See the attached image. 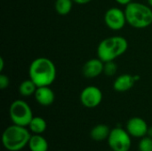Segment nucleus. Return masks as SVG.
<instances>
[{
	"instance_id": "nucleus-1",
	"label": "nucleus",
	"mask_w": 152,
	"mask_h": 151,
	"mask_svg": "<svg viewBox=\"0 0 152 151\" xmlns=\"http://www.w3.org/2000/svg\"><path fill=\"white\" fill-rule=\"evenodd\" d=\"M29 78L39 86H50L56 79L57 71L54 63L48 58L35 59L28 69Z\"/></svg>"
},
{
	"instance_id": "nucleus-2",
	"label": "nucleus",
	"mask_w": 152,
	"mask_h": 151,
	"mask_svg": "<svg viewBox=\"0 0 152 151\" xmlns=\"http://www.w3.org/2000/svg\"><path fill=\"white\" fill-rule=\"evenodd\" d=\"M128 48L127 40L120 36H110L103 39L97 47V56L103 62L115 61L123 55Z\"/></svg>"
},
{
	"instance_id": "nucleus-3",
	"label": "nucleus",
	"mask_w": 152,
	"mask_h": 151,
	"mask_svg": "<svg viewBox=\"0 0 152 151\" xmlns=\"http://www.w3.org/2000/svg\"><path fill=\"white\" fill-rule=\"evenodd\" d=\"M127 23L135 28H146L152 24V9L144 4L131 2L126 5Z\"/></svg>"
},
{
	"instance_id": "nucleus-4",
	"label": "nucleus",
	"mask_w": 152,
	"mask_h": 151,
	"mask_svg": "<svg viewBox=\"0 0 152 151\" xmlns=\"http://www.w3.org/2000/svg\"><path fill=\"white\" fill-rule=\"evenodd\" d=\"M31 134L25 126L17 125L7 127L2 135L4 147L9 151H19L28 145Z\"/></svg>"
},
{
	"instance_id": "nucleus-5",
	"label": "nucleus",
	"mask_w": 152,
	"mask_h": 151,
	"mask_svg": "<svg viewBox=\"0 0 152 151\" xmlns=\"http://www.w3.org/2000/svg\"><path fill=\"white\" fill-rule=\"evenodd\" d=\"M10 118L13 125L28 127L33 118L30 106L24 101L16 100L12 102L9 109Z\"/></svg>"
},
{
	"instance_id": "nucleus-6",
	"label": "nucleus",
	"mask_w": 152,
	"mask_h": 151,
	"mask_svg": "<svg viewBox=\"0 0 152 151\" xmlns=\"http://www.w3.org/2000/svg\"><path fill=\"white\" fill-rule=\"evenodd\" d=\"M108 143L112 151H129L132 145L131 135L126 129L116 127L110 130Z\"/></svg>"
},
{
	"instance_id": "nucleus-7",
	"label": "nucleus",
	"mask_w": 152,
	"mask_h": 151,
	"mask_svg": "<svg viewBox=\"0 0 152 151\" xmlns=\"http://www.w3.org/2000/svg\"><path fill=\"white\" fill-rule=\"evenodd\" d=\"M104 22L106 26L112 30L122 29L126 21L125 11L118 7H111L104 14Z\"/></svg>"
},
{
	"instance_id": "nucleus-8",
	"label": "nucleus",
	"mask_w": 152,
	"mask_h": 151,
	"mask_svg": "<svg viewBox=\"0 0 152 151\" xmlns=\"http://www.w3.org/2000/svg\"><path fill=\"white\" fill-rule=\"evenodd\" d=\"M102 101V93L95 85H89L83 89L80 93V101L82 105L88 109L96 108Z\"/></svg>"
},
{
	"instance_id": "nucleus-9",
	"label": "nucleus",
	"mask_w": 152,
	"mask_h": 151,
	"mask_svg": "<svg viewBox=\"0 0 152 151\" xmlns=\"http://www.w3.org/2000/svg\"><path fill=\"white\" fill-rule=\"evenodd\" d=\"M148 130L149 126L146 121L142 117H132L126 123V131L133 137L142 138L147 135Z\"/></svg>"
},
{
	"instance_id": "nucleus-10",
	"label": "nucleus",
	"mask_w": 152,
	"mask_h": 151,
	"mask_svg": "<svg viewBox=\"0 0 152 151\" xmlns=\"http://www.w3.org/2000/svg\"><path fill=\"white\" fill-rule=\"evenodd\" d=\"M104 62L99 58H94L87 61L82 69L84 77L87 78H94L103 73Z\"/></svg>"
},
{
	"instance_id": "nucleus-11",
	"label": "nucleus",
	"mask_w": 152,
	"mask_h": 151,
	"mask_svg": "<svg viewBox=\"0 0 152 151\" xmlns=\"http://www.w3.org/2000/svg\"><path fill=\"white\" fill-rule=\"evenodd\" d=\"M137 78L139 77L136 76H132L129 74H123L115 79L113 83V88L115 91L118 93L126 92L134 86V85L138 80Z\"/></svg>"
},
{
	"instance_id": "nucleus-12",
	"label": "nucleus",
	"mask_w": 152,
	"mask_h": 151,
	"mask_svg": "<svg viewBox=\"0 0 152 151\" xmlns=\"http://www.w3.org/2000/svg\"><path fill=\"white\" fill-rule=\"evenodd\" d=\"M36 101L41 106H50L53 103L55 95L53 91L49 86H39L34 94Z\"/></svg>"
},
{
	"instance_id": "nucleus-13",
	"label": "nucleus",
	"mask_w": 152,
	"mask_h": 151,
	"mask_svg": "<svg viewBox=\"0 0 152 151\" xmlns=\"http://www.w3.org/2000/svg\"><path fill=\"white\" fill-rule=\"evenodd\" d=\"M110 133V129L108 125L104 124H99L95 125L90 132L91 138L95 142H103L106 139L108 140Z\"/></svg>"
},
{
	"instance_id": "nucleus-14",
	"label": "nucleus",
	"mask_w": 152,
	"mask_h": 151,
	"mask_svg": "<svg viewBox=\"0 0 152 151\" xmlns=\"http://www.w3.org/2000/svg\"><path fill=\"white\" fill-rule=\"evenodd\" d=\"M48 142L41 134H33L28 142V148L30 151H47Z\"/></svg>"
},
{
	"instance_id": "nucleus-15",
	"label": "nucleus",
	"mask_w": 152,
	"mask_h": 151,
	"mask_svg": "<svg viewBox=\"0 0 152 151\" xmlns=\"http://www.w3.org/2000/svg\"><path fill=\"white\" fill-rule=\"evenodd\" d=\"M28 127L33 134H42L46 130L47 124L43 117H33Z\"/></svg>"
},
{
	"instance_id": "nucleus-16",
	"label": "nucleus",
	"mask_w": 152,
	"mask_h": 151,
	"mask_svg": "<svg viewBox=\"0 0 152 151\" xmlns=\"http://www.w3.org/2000/svg\"><path fill=\"white\" fill-rule=\"evenodd\" d=\"M37 88V85L29 78L21 82V84L19 86V93L21 96L28 97L35 94Z\"/></svg>"
},
{
	"instance_id": "nucleus-17",
	"label": "nucleus",
	"mask_w": 152,
	"mask_h": 151,
	"mask_svg": "<svg viewBox=\"0 0 152 151\" xmlns=\"http://www.w3.org/2000/svg\"><path fill=\"white\" fill-rule=\"evenodd\" d=\"M73 3V0H56L54 4L55 11L60 15H67L71 12Z\"/></svg>"
},
{
	"instance_id": "nucleus-18",
	"label": "nucleus",
	"mask_w": 152,
	"mask_h": 151,
	"mask_svg": "<svg viewBox=\"0 0 152 151\" xmlns=\"http://www.w3.org/2000/svg\"><path fill=\"white\" fill-rule=\"evenodd\" d=\"M139 151H152V138L149 136H144L141 139L139 145Z\"/></svg>"
},
{
	"instance_id": "nucleus-19",
	"label": "nucleus",
	"mask_w": 152,
	"mask_h": 151,
	"mask_svg": "<svg viewBox=\"0 0 152 151\" xmlns=\"http://www.w3.org/2000/svg\"><path fill=\"white\" fill-rule=\"evenodd\" d=\"M118 70V66L117 64L114 62V61H107L104 62V69H103V73L107 76H114L117 73Z\"/></svg>"
},
{
	"instance_id": "nucleus-20",
	"label": "nucleus",
	"mask_w": 152,
	"mask_h": 151,
	"mask_svg": "<svg viewBox=\"0 0 152 151\" xmlns=\"http://www.w3.org/2000/svg\"><path fill=\"white\" fill-rule=\"evenodd\" d=\"M9 83H10L9 77L7 76H5V75H4V74H1L0 75V88L2 90L7 88L9 86Z\"/></svg>"
},
{
	"instance_id": "nucleus-21",
	"label": "nucleus",
	"mask_w": 152,
	"mask_h": 151,
	"mask_svg": "<svg viewBox=\"0 0 152 151\" xmlns=\"http://www.w3.org/2000/svg\"><path fill=\"white\" fill-rule=\"evenodd\" d=\"M118 4H121V5H127L128 4H130L131 2H133L132 0H115Z\"/></svg>"
},
{
	"instance_id": "nucleus-22",
	"label": "nucleus",
	"mask_w": 152,
	"mask_h": 151,
	"mask_svg": "<svg viewBox=\"0 0 152 151\" xmlns=\"http://www.w3.org/2000/svg\"><path fill=\"white\" fill-rule=\"evenodd\" d=\"M91 1H92V0H73L74 3L78 4H86L90 3Z\"/></svg>"
},
{
	"instance_id": "nucleus-23",
	"label": "nucleus",
	"mask_w": 152,
	"mask_h": 151,
	"mask_svg": "<svg viewBox=\"0 0 152 151\" xmlns=\"http://www.w3.org/2000/svg\"><path fill=\"white\" fill-rule=\"evenodd\" d=\"M4 59L3 57L0 58V71L2 72L3 69H4Z\"/></svg>"
},
{
	"instance_id": "nucleus-24",
	"label": "nucleus",
	"mask_w": 152,
	"mask_h": 151,
	"mask_svg": "<svg viewBox=\"0 0 152 151\" xmlns=\"http://www.w3.org/2000/svg\"><path fill=\"white\" fill-rule=\"evenodd\" d=\"M147 135H148L149 137L152 138V126L151 127H149V130H148V133H147Z\"/></svg>"
},
{
	"instance_id": "nucleus-25",
	"label": "nucleus",
	"mask_w": 152,
	"mask_h": 151,
	"mask_svg": "<svg viewBox=\"0 0 152 151\" xmlns=\"http://www.w3.org/2000/svg\"><path fill=\"white\" fill-rule=\"evenodd\" d=\"M147 1H148V4H150V6L152 7V0H147Z\"/></svg>"
}]
</instances>
